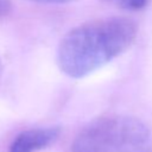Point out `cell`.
Wrapping results in <instances>:
<instances>
[{"label": "cell", "instance_id": "1", "mask_svg": "<svg viewBox=\"0 0 152 152\" xmlns=\"http://www.w3.org/2000/svg\"><path fill=\"white\" fill-rule=\"evenodd\" d=\"M138 34L128 17L101 18L71 28L59 42L57 64L72 78L84 77L131 48Z\"/></svg>", "mask_w": 152, "mask_h": 152}, {"label": "cell", "instance_id": "2", "mask_svg": "<svg viewBox=\"0 0 152 152\" xmlns=\"http://www.w3.org/2000/svg\"><path fill=\"white\" fill-rule=\"evenodd\" d=\"M70 152H152V133L135 116L101 115L77 133Z\"/></svg>", "mask_w": 152, "mask_h": 152}, {"label": "cell", "instance_id": "3", "mask_svg": "<svg viewBox=\"0 0 152 152\" xmlns=\"http://www.w3.org/2000/svg\"><path fill=\"white\" fill-rule=\"evenodd\" d=\"M61 134L57 126L37 127L20 132L11 142L8 152H37L53 144Z\"/></svg>", "mask_w": 152, "mask_h": 152}, {"label": "cell", "instance_id": "4", "mask_svg": "<svg viewBox=\"0 0 152 152\" xmlns=\"http://www.w3.org/2000/svg\"><path fill=\"white\" fill-rule=\"evenodd\" d=\"M118 8L127 11H137L144 8L150 0H103Z\"/></svg>", "mask_w": 152, "mask_h": 152}, {"label": "cell", "instance_id": "5", "mask_svg": "<svg viewBox=\"0 0 152 152\" xmlns=\"http://www.w3.org/2000/svg\"><path fill=\"white\" fill-rule=\"evenodd\" d=\"M12 11V2L10 0H0V18L6 17Z\"/></svg>", "mask_w": 152, "mask_h": 152}, {"label": "cell", "instance_id": "6", "mask_svg": "<svg viewBox=\"0 0 152 152\" xmlns=\"http://www.w3.org/2000/svg\"><path fill=\"white\" fill-rule=\"evenodd\" d=\"M30 1L40 2V4H65V2H70L72 0H30Z\"/></svg>", "mask_w": 152, "mask_h": 152}]
</instances>
